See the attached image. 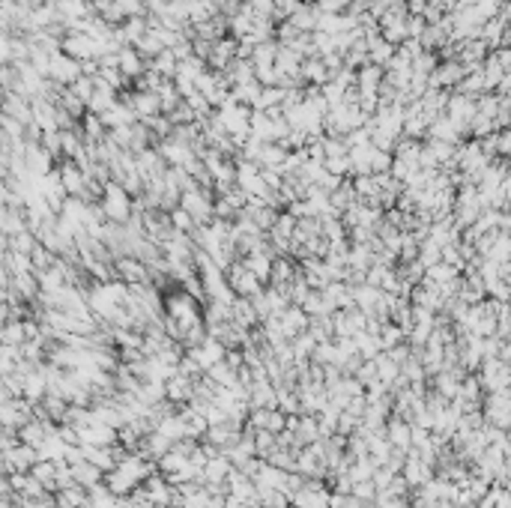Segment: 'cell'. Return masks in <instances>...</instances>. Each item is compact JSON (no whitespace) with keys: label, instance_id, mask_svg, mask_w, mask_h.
<instances>
[{"label":"cell","instance_id":"26","mask_svg":"<svg viewBox=\"0 0 511 508\" xmlns=\"http://www.w3.org/2000/svg\"><path fill=\"white\" fill-rule=\"evenodd\" d=\"M63 460H66L69 467H75V464H84V445H69V449H66V457H63Z\"/></svg>","mask_w":511,"mask_h":508},{"label":"cell","instance_id":"14","mask_svg":"<svg viewBox=\"0 0 511 508\" xmlns=\"http://www.w3.org/2000/svg\"><path fill=\"white\" fill-rule=\"evenodd\" d=\"M57 505H60V508H84V505H90V494H87V487L72 484V487L57 490Z\"/></svg>","mask_w":511,"mask_h":508},{"label":"cell","instance_id":"5","mask_svg":"<svg viewBox=\"0 0 511 508\" xmlns=\"http://www.w3.org/2000/svg\"><path fill=\"white\" fill-rule=\"evenodd\" d=\"M39 464V452L33 445L27 442H19L12 452H4V475H12V472H30Z\"/></svg>","mask_w":511,"mask_h":508},{"label":"cell","instance_id":"16","mask_svg":"<svg viewBox=\"0 0 511 508\" xmlns=\"http://www.w3.org/2000/svg\"><path fill=\"white\" fill-rule=\"evenodd\" d=\"M72 472H75V482H78L81 487H87V490L105 482V472H102L99 467H93L90 460H84V464H75V467H72Z\"/></svg>","mask_w":511,"mask_h":508},{"label":"cell","instance_id":"25","mask_svg":"<svg viewBox=\"0 0 511 508\" xmlns=\"http://www.w3.org/2000/svg\"><path fill=\"white\" fill-rule=\"evenodd\" d=\"M24 508H60L57 505V497H39V499H24Z\"/></svg>","mask_w":511,"mask_h":508},{"label":"cell","instance_id":"13","mask_svg":"<svg viewBox=\"0 0 511 508\" xmlns=\"http://www.w3.org/2000/svg\"><path fill=\"white\" fill-rule=\"evenodd\" d=\"M234 323L237 326H242V329H254L257 323H260V314L254 311V302L252 299H237L234 302Z\"/></svg>","mask_w":511,"mask_h":508},{"label":"cell","instance_id":"21","mask_svg":"<svg viewBox=\"0 0 511 508\" xmlns=\"http://www.w3.org/2000/svg\"><path fill=\"white\" fill-rule=\"evenodd\" d=\"M407 338V332L398 326V323H383V332H380V344H383V350H395V347H401V341Z\"/></svg>","mask_w":511,"mask_h":508},{"label":"cell","instance_id":"18","mask_svg":"<svg viewBox=\"0 0 511 508\" xmlns=\"http://www.w3.org/2000/svg\"><path fill=\"white\" fill-rule=\"evenodd\" d=\"M296 279H299V275H296V266H293L287 257H275V264H272V279H269V281H272L275 287H287V284H293Z\"/></svg>","mask_w":511,"mask_h":508},{"label":"cell","instance_id":"11","mask_svg":"<svg viewBox=\"0 0 511 508\" xmlns=\"http://www.w3.org/2000/svg\"><path fill=\"white\" fill-rule=\"evenodd\" d=\"M117 60H120V69H123L126 78H141V75H144L141 51H138V48H126V45H123V48L117 51Z\"/></svg>","mask_w":511,"mask_h":508},{"label":"cell","instance_id":"23","mask_svg":"<svg viewBox=\"0 0 511 508\" xmlns=\"http://www.w3.org/2000/svg\"><path fill=\"white\" fill-rule=\"evenodd\" d=\"M170 224H174V230H182V234H195L197 230V222H195V215L189 209H170Z\"/></svg>","mask_w":511,"mask_h":508},{"label":"cell","instance_id":"6","mask_svg":"<svg viewBox=\"0 0 511 508\" xmlns=\"http://www.w3.org/2000/svg\"><path fill=\"white\" fill-rule=\"evenodd\" d=\"M185 353H189V356H192V359L200 365V368H204V371H210L212 365L224 362V356H227V347L219 341V338H212V335H210V338H207V341L200 344V347H192V350H185Z\"/></svg>","mask_w":511,"mask_h":508},{"label":"cell","instance_id":"3","mask_svg":"<svg viewBox=\"0 0 511 508\" xmlns=\"http://www.w3.org/2000/svg\"><path fill=\"white\" fill-rule=\"evenodd\" d=\"M227 284H230V290H234L237 296H242V299H254L257 294H263V281L257 279V275L242 264V260H237L234 266L227 269Z\"/></svg>","mask_w":511,"mask_h":508},{"label":"cell","instance_id":"22","mask_svg":"<svg viewBox=\"0 0 511 508\" xmlns=\"http://www.w3.org/2000/svg\"><path fill=\"white\" fill-rule=\"evenodd\" d=\"M254 445H257V457L267 460L278 449V434H272V430H254Z\"/></svg>","mask_w":511,"mask_h":508},{"label":"cell","instance_id":"10","mask_svg":"<svg viewBox=\"0 0 511 508\" xmlns=\"http://www.w3.org/2000/svg\"><path fill=\"white\" fill-rule=\"evenodd\" d=\"M386 437H389V442L395 445V449L410 452V445H413V427H410V422L401 419V415H395V419L386 425Z\"/></svg>","mask_w":511,"mask_h":508},{"label":"cell","instance_id":"7","mask_svg":"<svg viewBox=\"0 0 511 508\" xmlns=\"http://www.w3.org/2000/svg\"><path fill=\"white\" fill-rule=\"evenodd\" d=\"M81 63L75 57H69V54H54V60H51V72H48V78L54 81V84H75L81 78Z\"/></svg>","mask_w":511,"mask_h":508},{"label":"cell","instance_id":"8","mask_svg":"<svg viewBox=\"0 0 511 508\" xmlns=\"http://www.w3.org/2000/svg\"><path fill=\"white\" fill-rule=\"evenodd\" d=\"M195 386L197 383L192 377H185V374H177V377H170L165 383V392H167V401L170 404H177V407H185V404H192V398H195Z\"/></svg>","mask_w":511,"mask_h":508},{"label":"cell","instance_id":"4","mask_svg":"<svg viewBox=\"0 0 511 508\" xmlns=\"http://www.w3.org/2000/svg\"><path fill=\"white\" fill-rule=\"evenodd\" d=\"M114 272L120 275V281H126V284H150V279H153L150 266L144 264L141 257H135V254L117 257L114 260Z\"/></svg>","mask_w":511,"mask_h":508},{"label":"cell","instance_id":"2","mask_svg":"<svg viewBox=\"0 0 511 508\" xmlns=\"http://www.w3.org/2000/svg\"><path fill=\"white\" fill-rule=\"evenodd\" d=\"M102 209L108 215V222H117V224H126L132 215H135V204H132V195L120 186V182H108L105 195H102Z\"/></svg>","mask_w":511,"mask_h":508},{"label":"cell","instance_id":"1","mask_svg":"<svg viewBox=\"0 0 511 508\" xmlns=\"http://www.w3.org/2000/svg\"><path fill=\"white\" fill-rule=\"evenodd\" d=\"M165 317L180 329V344L192 329L207 326V314L200 311V299H195L189 290H180V294L165 296Z\"/></svg>","mask_w":511,"mask_h":508},{"label":"cell","instance_id":"15","mask_svg":"<svg viewBox=\"0 0 511 508\" xmlns=\"http://www.w3.org/2000/svg\"><path fill=\"white\" fill-rule=\"evenodd\" d=\"M404 479L410 482V487H419V484H425L428 479H430V470H428V464L419 457V455H410V460L404 464Z\"/></svg>","mask_w":511,"mask_h":508},{"label":"cell","instance_id":"17","mask_svg":"<svg viewBox=\"0 0 511 508\" xmlns=\"http://www.w3.org/2000/svg\"><path fill=\"white\" fill-rule=\"evenodd\" d=\"M207 377L215 383V386H224V389H234V386H239V371H234L227 362H219V365H212L210 371H207Z\"/></svg>","mask_w":511,"mask_h":508},{"label":"cell","instance_id":"27","mask_svg":"<svg viewBox=\"0 0 511 508\" xmlns=\"http://www.w3.org/2000/svg\"><path fill=\"white\" fill-rule=\"evenodd\" d=\"M386 353H389V359H392L395 365H404V362H410V359H413V356H410V350H407L404 344L395 347V350H386Z\"/></svg>","mask_w":511,"mask_h":508},{"label":"cell","instance_id":"9","mask_svg":"<svg viewBox=\"0 0 511 508\" xmlns=\"http://www.w3.org/2000/svg\"><path fill=\"white\" fill-rule=\"evenodd\" d=\"M275 257H278V254H269V249H263V252L245 254V257H242V264L249 266L263 284H267V281L272 279V264H275Z\"/></svg>","mask_w":511,"mask_h":508},{"label":"cell","instance_id":"19","mask_svg":"<svg viewBox=\"0 0 511 508\" xmlns=\"http://www.w3.org/2000/svg\"><path fill=\"white\" fill-rule=\"evenodd\" d=\"M30 475H36V479L45 484V490L57 494V460H39V464L30 470Z\"/></svg>","mask_w":511,"mask_h":508},{"label":"cell","instance_id":"12","mask_svg":"<svg viewBox=\"0 0 511 508\" xmlns=\"http://www.w3.org/2000/svg\"><path fill=\"white\" fill-rule=\"evenodd\" d=\"M66 449H69V442H66L63 437H60L57 430H54V434H51L48 440H45V442H39V445H36L39 460H63V457H66Z\"/></svg>","mask_w":511,"mask_h":508},{"label":"cell","instance_id":"20","mask_svg":"<svg viewBox=\"0 0 511 508\" xmlns=\"http://www.w3.org/2000/svg\"><path fill=\"white\" fill-rule=\"evenodd\" d=\"M4 344L6 347H21L24 341H27V323L24 320H9V323H4Z\"/></svg>","mask_w":511,"mask_h":508},{"label":"cell","instance_id":"24","mask_svg":"<svg viewBox=\"0 0 511 508\" xmlns=\"http://www.w3.org/2000/svg\"><path fill=\"white\" fill-rule=\"evenodd\" d=\"M326 63H320V60H305V66H302V75L308 81H314V84H323L326 81Z\"/></svg>","mask_w":511,"mask_h":508}]
</instances>
